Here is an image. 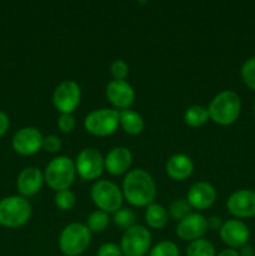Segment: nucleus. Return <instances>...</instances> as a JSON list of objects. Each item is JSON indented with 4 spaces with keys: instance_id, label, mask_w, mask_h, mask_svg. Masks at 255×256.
Segmentation results:
<instances>
[{
    "instance_id": "f257e3e1",
    "label": "nucleus",
    "mask_w": 255,
    "mask_h": 256,
    "mask_svg": "<svg viewBox=\"0 0 255 256\" xmlns=\"http://www.w3.org/2000/svg\"><path fill=\"white\" fill-rule=\"evenodd\" d=\"M122 195L135 206H148L156 196V186L152 175L144 169H134L122 182Z\"/></svg>"
},
{
    "instance_id": "f03ea898",
    "label": "nucleus",
    "mask_w": 255,
    "mask_h": 256,
    "mask_svg": "<svg viewBox=\"0 0 255 256\" xmlns=\"http://www.w3.org/2000/svg\"><path fill=\"white\" fill-rule=\"evenodd\" d=\"M242 110L240 96L232 90L219 92L210 102L208 112L209 118L220 125H230L239 118Z\"/></svg>"
},
{
    "instance_id": "7ed1b4c3",
    "label": "nucleus",
    "mask_w": 255,
    "mask_h": 256,
    "mask_svg": "<svg viewBox=\"0 0 255 256\" xmlns=\"http://www.w3.org/2000/svg\"><path fill=\"white\" fill-rule=\"evenodd\" d=\"M76 174L75 162H72L69 156L60 155L54 158L45 168L44 179L52 189L60 192V190L69 189L72 184Z\"/></svg>"
},
{
    "instance_id": "20e7f679",
    "label": "nucleus",
    "mask_w": 255,
    "mask_h": 256,
    "mask_svg": "<svg viewBox=\"0 0 255 256\" xmlns=\"http://www.w3.org/2000/svg\"><path fill=\"white\" fill-rule=\"evenodd\" d=\"M92 240V232L82 222H72L62 229L59 248L66 256H78L86 250Z\"/></svg>"
},
{
    "instance_id": "39448f33",
    "label": "nucleus",
    "mask_w": 255,
    "mask_h": 256,
    "mask_svg": "<svg viewBox=\"0 0 255 256\" xmlns=\"http://www.w3.org/2000/svg\"><path fill=\"white\" fill-rule=\"evenodd\" d=\"M32 205L22 196H8L0 200V224L19 228L29 220Z\"/></svg>"
},
{
    "instance_id": "423d86ee",
    "label": "nucleus",
    "mask_w": 255,
    "mask_h": 256,
    "mask_svg": "<svg viewBox=\"0 0 255 256\" xmlns=\"http://www.w3.org/2000/svg\"><path fill=\"white\" fill-rule=\"evenodd\" d=\"M122 196L119 186L109 180H99L92 188V202L105 212H116L122 208Z\"/></svg>"
},
{
    "instance_id": "0eeeda50",
    "label": "nucleus",
    "mask_w": 255,
    "mask_h": 256,
    "mask_svg": "<svg viewBox=\"0 0 255 256\" xmlns=\"http://www.w3.org/2000/svg\"><path fill=\"white\" fill-rule=\"evenodd\" d=\"M84 126L90 134L106 136L112 134L119 126V112L110 108L92 110L85 116Z\"/></svg>"
},
{
    "instance_id": "6e6552de",
    "label": "nucleus",
    "mask_w": 255,
    "mask_h": 256,
    "mask_svg": "<svg viewBox=\"0 0 255 256\" xmlns=\"http://www.w3.org/2000/svg\"><path fill=\"white\" fill-rule=\"evenodd\" d=\"M152 244V234L142 225H134L125 230L120 249L125 256H144Z\"/></svg>"
},
{
    "instance_id": "1a4fd4ad",
    "label": "nucleus",
    "mask_w": 255,
    "mask_h": 256,
    "mask_svg": "<svg viewBox=\"0 0 255 256\" xmlns=\"http://www.w3.org/2000/svg\"><path fill=\"white\" fill-rule=\"evenodd\" d=\"M80 96L82 90L78 82L74 80H64L55 88L52 102L62 114H72V110L79 104Z\"/></svg>"
},
{
    "instance_id": "9d476101",
    "label": "nucleus",
    "mask_w": 255,
    "mask_h": 256,
    "mask_svg": "<svg viewBox=\"0 0 255 256\" xmlns=\"http://www.w3.org/2000/svg\"><path fill=\"white\" fill-rule=\"evenodd\" d=\"M76 172L85 180H94L104 170V158L94 148H85L78 154L75 160Z\"/></svg>"
},
{
    "instance_id": "9b49d317",
    "label": "nucleus",
    "mask_w": 255,
    "mask_h": 256,
    "mask_svg": "<svg viewBox=\"0 0 255 256\" xmlns=\"http://www.w3.org/2000/svg\"><path fill=\"white\" fill-rule=\"evenodd\" d=\"M42 140L44 136L36 128L26 126L15 132L12 138V148L22 155H32L39 152L42 146Z\"/></svg>"
},
{
    "instance_id": "f8f14e48",
    "label": "nucleus",
    "mask_w": 255,
    "mask_h": 256,
    "mask_svg": "<svg viewBox=\"0 0 255 256\" xmlns=\"http://www.w3.org/2000/svg\"><path fill=\"white\" fill-rule=\"evenodd\" d=\"M226 208L236 218L255 216V192L242 189L232 192L228 199Z\"/></svg>"
},
{
    "instance_id": "ddd939ff",
    "label": "nucleus",
    "mask_w": 255,
    "mask_h": 256,
    "mask_svg": "<svg viewBox=\"0 0 255 256\" xmlns=\"http://www.w3.org/2000/svg\"><path fill=\"white\" fill-rule=\"evenodd\" d=\"M176 235L182 240L202 239V235L208 232L206 218L198 212H190L188 216L180 220L176 226Z\"/></svg>"
},
{
    "instance_id": "4468645a",
    "label": "nucleus",
    "mask_w": 255,
    "mask_h": 256,
    "mask_svg": "<svg viewBox=\"0 0 255 256\" xmlns=\"http://www.w3.org/2000/svg\"><path fill=\"white\" fill-rule=\"evenodd\" d=\"M220 238L232 249L242 248V245L248 244V240L250 238V230L240 220L232 219L225 222L220 228Z\"/></svg>"
},
{
    "instance_id": "2eb2a0df",
    "label": "nucleus",
    "mask_w": 255,
    "mask_h": 256,
    "mask_svg": "<svg viewBox=\"0 0 255 256\" xmlns=\"http://www.w3.org/2000/svg\"><path fill=\"white\" fill-rule=\"evenodd\" d=\"M106 96L114 106L128 109L135 100V92L125 80H112L106 85Z\"/></svg>"
},
{
    "instance_id": "dca6fc26",
    "label": "nucleus",
    "mask_w": 255,
    "mask_h": 256,
    "mask_svg": "<svg viewBox=\"0 0 255 256\" xmlns=\"http://www.w3.org/2000/svg\"><path fill=\"white\" fill-rule=\"evenodd\" d=\"M186 200L192 208L198 210L208 209L216 200V190L210 182H198L190 186Z\"/></svg>"
},
{
    "instance_id": "f3484780",
    "label": "nucleus",
    "mask_w": 255,
    "mask_h": 256,
    "mask_svg": "<svg viewBox=\"0 0 255 256\" xmlns=\"http://www.w3.org/2000/svg\"><path fill=\"white\" fill-rule=\"evenodd\" d=\"M44 180V174L39 168H25L18 176V190L24 196H32L42 189Z\"/></svg>"
},
{
    "instance_id": "a211bd4d",
    "label": "nucleus",
    "mask_w": 255,
    "mask_h": 256,
    "mask_svg": "<svg viewBox=\"0 0 255 256\" xmlns=\"http://www.w3.org/2000/svg\"><path fill=\"white\" fill-rule=\"evenodd\" d=\"M132 155L128 148L116 146L110 150L104 159L105 169L112 175H120L132 165Z\"/></svg>"
},
{
    "instance_id": "6ab92c4d",
    "label": "nucleus",
    "mask_w": 255,
    "mask_h": 256,
    "mask_svg": "<svg viewBox=\"0 0 255 256\" xmlns=\"http://www.w3.org/2000/svg\"><path fill=\"white\" fill-rule=\"evenodd\" d=\"M194 162L185 154H174L166 162V172L172 179L184 180L192 175Z\"/></svg>"
},
{
    "instance_id": "aec40b11",
    "label": "nucleus",
    "mask_w": 255,
    "mask_h": 256,
    "mask_svg": "<svg viewBox=\"0 0 255 256\" xmlns=\"http://www.w3.org/2000/svg\"><path fill=\"white\" fill-rule=\"evenodd\" d=\"M119 124L125 132L130 135H138L144 129V120L142 115L134 110L124 109L119 112Z\"/></svg>"
},
{
    "instance_id": "412c9836",
    "label": "nucleus",
    "mask_w": 255,
    "mask_h": 256,
    "mask_svg": "<svg viewBox=\"0 0 255 256\" xmlns=\"http://www.w3.org/2000/svg\"><path fill=\"white\" fill-rule=\"evenodd\" d=\"M145 220L152 229H162L168 222V212L162 205L152 202L145 212Z\"/></svg>"
},
{
    "instance_id": "4be33fe9",
    "label": "nucleus",
    "mask_w": 255,
    "mask_h": 256,
    "mask_svg": "<svg viewBox=\"0 0 255 256\" xmlns=\"http://www.w3.org/2000/svg\"><path fill=\"white\" fill-rule=\"evenodd\" d=\"M209 119V112L202 105H192L184 112V120L190 126H202Z\"/></svg>"
},
{
    "instance_id": "5701e85b",
    "label": "nucleus",
    "mask_w": 255,
    "mask_h": 256,
    "mask_svg": "<svg viewBox=\"0 0 255 256\" xmlns=\"http://www.w3.org/2000/svg\"><path fill=\"white\" fill-rule=\"evenodd\" d=\"M186 256H216L214 245L206 239H198L190 242L188 246Z\"/></svg>"
},
{
    "instance_id": "b1692460",
    "label": "nucleus",
    "mask_w": 255,
    "mask_h": 256,
    "mask_svg": "<svg viewBox=\"0 0 255 256\" xmlns=\"http://www.w3.org/2000/svg\"><path fill=\"white\" fill-rule=\"evenodd\" d=\"M109 224V215L102 210H95L88 216L86 226L90 232H100Z\"/></svg>"
},
{
    "instance_id": "393cba45",
    "label": "nucleus",
    "mask_w": 255,
    "mask_h": 256,
    "mask_svg": "<svg viewBox=\"0 0 255 256\" xmlns=\"http://www.w3.org/2000/svg\"><path fill=\"white\" fill-rule=\"evenodd\" d=\"M55 205L59 208L60 210H66L72 209L75 206V202H76V198H75V194L69 189L60 190V192H56L54 196Z\"/></svg>"
},
{
    "instance_id": "a878e982",
    "label": "nucleus",
    "mask_w": 255,
    "mask_h": 256,
    "mask_svg": "<svg viewBox=\"0 0 255 256\" xmlns=\"http://www.w3.org/2000/svg\"><path fill=\"white\" fill-rule=\"evenodd\" d=\"M192 212V206L188 202L186 199H176L170 204L169 206V212L172 215V218L174 220H182L185 216L190 214Z\"/></svg>"
},
{
    "instance_id": "bb28decb",
    "label": "nucleus",
    "mask_w": 255,
    "mask_h": 256,
    "mask_svg": "<svg viewBox=\"0 0 255 256\" xmlns=\"http://www.w3.org/2000/svg\"><path fill=\"white\" fill-rule=\"evenodd\" d=\"M114 222L122 229L128 230L135 225V214L128 208H120L116 212H114Z\"/></svg>"
},
{
    "instance_id": "cd10ccee",
    "label": "nucleus",
    "mask_w": 255,
    "mask_h": 256,
    "mask_svg": "<svg viewBox=\"0 0 255 256\" xmlns=\"http://www.w3.org/2000/svg\"><path fill=\"white\" fill-rule=\"evenodd\" d=\"M149 256H179V249L172 242H160L150 250Z\"/></svg>"
},
{
    "instance_id": "c85d7f7f",
    "label": "nucleus",
    "mask_w": 255,
    "mask_h": 256,
    "mask_svg": "<svg viewBox=\"0 0 255 256\" xmlns=\"http://www.w3.org/2000/svg\"><path fill=\"white\" fill-rule=\"evenodd\" d=\"M242 78L250 89L255 90V56L249 58L242 66Z\"/></svg>"
},
{
    "instance_id": "c756f323",
    "label": "nucleus",
    "mask_w": 255,
    "mask_h": 256,
    "mask_svg": "<svg viewBox=\"0 0 255 256\" xmlns=\"http://www.w3.org/2000/svg\"><path fill=\"white\" fill-rule=\"evenodd\" d=\"M110 72L116 80H124L129 74V66L126 62L122 59L114 60L110 65Z\"/></svg>"
},
{
    "instance_id": "7c9ffc66",
    "label": "nucleus",
    "mask_w": 255,
    "mask_h": 256,
    "mask_svg": "<svg viewBox=\"0 0 255 256\" xmlns=\"http://www.w3.org/2000/svg\"><path fill=\"white\" fill-rule=\"evenodd\" d=\"M42 148L49 152H59L62 148V139L56 135H48L42 140Z\"/></svg>"
},
{
    "instance_id": "2f4dec72",
    "label": "nucleus",
    "mask_w": 255,
    "mask_h": 256,
    "mask_svg": "<svg viewBox=\"0 0 255 256\" xmlns=\"http://www.w3.org/2000/svg\"><path fill=\"white\" fill-rule=\"evenodd\" d=\"M122 252L120 246L114 242H106L102 244L98 250V256H122Z\"/></svg>"
},
{
    "instance_id": "473e14b6",
    "label": "nucleus",
    "mask_w": 255,
    "mask_h": 256,
    "mask_svg": "<svg viewBox=\"0 0 255 256\" xmlns=\"http://www.w3.org/2000/svg\"><path fill=\"white\" fill-rule=\"evenodd\" d=\"M58 125H59V129L62 132H72V129L75 128V118L72 114H62L58 120Z\"/></svg>"
},
{
    "instance_id": "72a5a7b5",
    "label": "nucleus",
    "mask_w": 255,
    "mask_h": 256,
    "mask_svg": "<svg viewBox=\"0 0 255 256\" xmlns=\"http://www.w3.org/2000/svg\"><path fill=\"white\" fill-rule=\"evenodd\" d=\"M206 222H208V229L210 230L220 229V228L222 226V224H224V222H222V218L216 216V215H212V216L208 218Z\"/></svg>"
},
{
    "instance_id": "f704fd0d",
    "label": "nucleus",
    "mask_w": 255,
    "mask_h": 256,
    "mask_svg": "<svg viewBox=\"0 0 255 256\" xmlns=\"http://www.w3.org/2000/svg\"><path fill=\"white\" fill-rule=\"evenodd\" d=\"M8 128H9V118H8L5 112H0V136L5 134Z\"/></svg>"
},
{
    "instance_id": "c9c22d12",
    "label": "nucleus",
    "mask_w": 255,
    "mask_h": 256,
    "mask_svg": "<svg viewBox=\"0 0 255 256\" xmlns=\"http://www.w3.org/2000/svg\"><path fill=\"white\" fill-rule=\"evenodd\" d=\"M240 256H255V250L252 245L245 244L240 248Z\"/></svg>"
},
{
    "instance_id": "e433bc0d",
    "label": "nucleus",
    "mask_w": 255,
    "mask_h": 256,
    "mask_svg": "<svg viewBox=\"0 0 255 256\" xmlns=\"http://www.w3.org/2000/svg\"><path fill=\"white\" fill-rule=\"evenodd\" d=\"M216 256H240V254L235 249H232V248H229V249L222 250V252H220Z\"/></svg>"
}]
</instances>
